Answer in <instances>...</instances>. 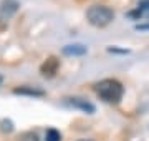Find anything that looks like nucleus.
Instances as JSON below:
<instances>
[{
	"label": "nucleus",
	"mask_w": 149,
	"mask_h": 141,
	"mask_svg": "<svg viewBox=\"0 0 149 141\" xmlns=\"http://www.w3.org/2000/svg\"><path fill=\"white\" fill-rule=\"evenodd\" d=\"M0 130L3 131V133H12L13 131V125H12L10 119H2L0 121Z\"/></svg>",
	"instance_id": "10"
},
{
	"label": "nucleus",
	"mask_w": 149,
	"mask_h": 141,
	"mask_svg": "<svg viewBox=\"0 0 149 141\" xmlns=\"http://www.w3.org/2000/svg\"><path fill=\"white\" fill-rule=\"evenodd\" d=\"M18 141H38V136H37V133H33V131H27V133L20 135Z\"/></svg>",
	"instance_id": "9"
},
{
	"label": "nucleus",
	"mask_w": 149,
	"mask_h": 141,
	"mask_svg": "<svg viewBox=\"0 0 149 141\" xmlns=\"http://www.w3.org/2000/svg\"><path fill=\"white\" fill-rule=\"evenodd\" d=\"M15 95H27V96H43L45 91L43 90H38V88H32V87H20L13 90Z\"/></svg>",
	"instance_id": "7"
},
{
	"label": "nucleus",
	"mask_w": 149,
	"mask_h": 141,
	"mask_svg": "<svg viewBox=\"0 0 149 141\" xmlns=\"http://www.w3.org/2000/svg\"><path fill=\"white\" fill-rule=\"evenodd\" d=\"M86 18L93 27L103 28L114 20V12L104 5H91L86 10Z\"/></svg>",
	"instance_id": "2"
},
{
	"label": "nucleus",
	"mask_w": 149,
	"mask_h": 141,
	"mask_svg": "<svg viewBox=\"0 0 149 141\" xmlns=\"http://www.w3.org/2000/svg\"><path fill=\"white\" fill-rule=\"evenodd\" d=\"M80 141H90V140H80Z\"/></svg>",
	"instance_id": "12"
},
{
	"label": "nucleus",
	"mask_w": 149,
	"mask_h": 141,
	"mask_svg": "<svg viewBox=\"0 0 149 141\" xmlns=\"http://www.w3.org/2000/svg\"><path fill=\"white\" fill-rule=\"evenodd\" d=\"M66 103L71 105L73 108H78V110H83L85 113H95V105L90 103V101H86L83 98H66Z\"/></svg>",
	"instance_id": "4"
},
{
	"label": "nucleus",
	"mask_w": 149,
	"mask_h": 141,
	"mask_svg": "<svg viewBox=\"0 0 149 141\" xmlns=\"http://www.w3.org/2000/svg\"><path fill=\"white\" fill-rule=\"evenodd\" d=\"M17 10H18V2H15V0H3L0 5V15L3 18L12 17Z\"/></svg>",
	"instance_id": "6"
},
{
	"label": "nucleus",
	"mask_w": 149,
	"mask_h": 141,
	"mask_svg": "<svg viewBox=\"0 0 149 141\" xmlns=\"http://www.w3.org/2000/svg\"><path fill=\"white\" fill-rule=\"evenodd\" d=\"M96 91L108 103H119L124 95V87L114 78H106L96 85Z\"/></svg>",
	"instance_id": "1"
},
{
	"label": "nucleus",
	"mask_w": 149,
	"mask_h": 141,
	"mask_svg": "<svg viewBox=\"0 0 149 141\" xmlns=\"http://www.w3.org/2000/svg\"><path fill=\"white\" fill-rule=\"evenodd\" d=\"M136 28L138 30H149V23H139V25H136Z\"/></svg>",
	"instance_id": "11"
},
{
	"label": "nucleus",
	"mask_w": 149,
	"mask_h": 141,
	"mask_svg": "<svg viewBox=\"0 0 149 141\" xmlns=\"http://www.w3.org/2000/svg\"><path fill=\"white\" fill-rule=\"evenodd\" d=\"M58 68H60V60L56 58V57H50V58H47L42 63L40 73H42L43 76H47V78H52V76L56 75Z\"/></svg>",
	"instance_id": "3"
},
{
	"label": "nucleus",
	"mask_w": 149,
	"mask_h": 141,
	"mask_svg": "<svg viewBox=\"0 0 149 141\" xmlns=\"http://www.w3.org/2000/svg\"><path fill=\"white\" fill-rule=\"evenodd\" d=\"M47 141H61L60 131L55 130V128H50V130L47 131Z\"/></svg>",
	"instance_id": "8"
},
{
	"label": "nucleus",
	"mask_w": 149,
	"mask_h": 141,
	"mask_svg": "<svg viewBox=\"0 0 149 141\" xmlns=\"http://www.w3.org/2000/svg\"><path fill=\"white\" fill-rule=\"evenodd\" d=\"M61 52L68 57H83V55H86L88 48L81 43H71V45H65Z\"/></svg>",
	"instance_id": "5"
}]
</instances>
